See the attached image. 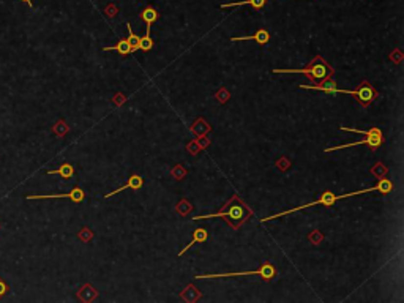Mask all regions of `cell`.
<instances>
[{
  "mask_svg": "<svg viewBox=\"0 0 404 303\" xmlns=\"http://www.w3.org/2000/svg\"><path fill=\"white\" fill-rule=\"evenodd\" d=\"M273 73H294V74H307L308 79L316 86V84L322 82L324 79L333 76V68L329 65V62H325L322 57H314L308 63V67L300 68V70H283V68H276L273 70Z\"/></svg>",
  "mask_w": 404,
  "mask_h": 303,
  "instance_id": "6da1fadb",
  "label": "cell"
},
{
  "mask_svg": "<svg viewBox=\"0 0 404 303\" xmlns=\"http://www.w3.org/2000/svg\"><path fill=\"white\" fill-rule=\"evenodd\" d=\"M341 130L344 131H352V133H360V135H365V138L361 140H357V142H351V144H343V145H336V147H330V149L325 150V153H330V152H335V150H341V149H347V147H356V145H368L371 147V149H378L382 144H384V135H382L380 128H373L370 130H357V128H344L341 126Z\"/></svg>",
  "mask_w": 404,
  "mask_h": 303,
  "instance_id": "7a4b0ae2",
  "label": "cell"
},
{
  "mask_svg": "<svg viewBox=\"0 0 404 303\" xmlns=\"http://www.w3.org/2000/svg\"><path fill=\"white\" fill-rule=\"evenodd\" d=\"M250 275H259L262 280L270 281L276 277V269L272 264H264L258 270L242 272V273H212V275H196V280H215V278H234V277H250Z\"/></svg>",
  "mask_w": 404,
  "mask_h": 303,
  "instance_id": "3957f363",
  "label": "cell"
},
{
  "mask_svg": "<svg viewBox=\"0 0 404 303\" xmlns=\"http://www.w3.org/2000/svg\"><path fill=\"white\" fill-rule=\"evenodd\" d=\"M338 199H339V196L333 194L332 191H329V189H325V191H324V193L321 194V197H319L317 201H314V202H309V204H303V206H300V207H295V209H290V210H287V212H281V213H276V215H272V216L262 218V223H267V221H270V220H276V218H280V216H286V215L292 213V212H299V210L308 209V207H313V206H324V207H332L333 204H335V202H336Z\"/></svg>",
  "mask_w": 404,
  "mask_h": 303,
  "instance_id": "277c9868",
  "label": "cell"
},
{
  "mask_svg": "<svg viewBox=\"0 0 404 303\" xmlns=\"http://www.w3.org/2000/svg\"><path fill=\"white\" fill-rule=\"evenodd\" d=\"M224 218L226 221L231 223L234 228H237L240 223L245 221V210L243 206H232L231 209H224L218 213H210V215H202V216H196L194 220H209V218Z\"/></svg>",
  "mask_w": 404,
  "mask_h": 303,
  "instance_id": "5b68a950",
  "label": "cell"
},
{
  "mask_svg": "<svg viewBox=\"0 0 404 303\" xmlns=\"http://www.w3.org/2000/svg\"><path fill=\"white\" fill-rule=\"evenodd\" d=\"M335 93H349V95L357 96L360 100V103H363V106L371 104L376 100V96H378V92H376V89L368 82H363L356 90H339V89H336Z\"/></svg>",
  "mask_w": 404,
  "mask_h": 303,
  "instance_id": "8992f818",
  "label": "cell"
},
{
  "mask_svg": "<svg viewBox=\"0 0 404 303\" xmlns=\"http://www.w3.org/2000/svg\"><path fill=\"white\" fill-rule=\"evenodd\" d=\"M27 199L29 201H37V199H71L73 202L79 204L86 199V193H84V189L79 188V186H74L70 193H65V194H30L27 196Z\"/></svg>",
  "mask_w": 404,
  "mask_h": 303,
  "instance_id": "52a82bcc",
  "label": "cell"
},
{
  "mask_svg": "<svg viewBox=\"0 0 404 303\" xmlns=\"http://www.w3.org/2000/svg\"><path fill=\"white\" fill-rule=\"evenodd\" d=\"M393 189V183L387 180V179H382L378 185L373 186V188H368V189H361V191H352V193H347V194H341L339 196V199H346V197H351V196H357V194H363V193H371V191H380L382 194H387Z\"/></svg>",
  "mask_w": 404,
  "mask_h": 303,
  "instance_id": "ba28073f",
  "label": "cell"
},
{
  "mask_svg": "<svg viewBox=\"0 0 404 303\" xmlns=\"http://www.w3.org/2000/svg\"><path fill=\"white\" fill-rule=\"evenodd\" d=\"M300 89H303V90H319V92H327V93H335L338 86H336V82L332 79V77H327V79H324L322 82L316 84V86H305V84H302Z\"/></svg>",
  "mask_w": 404,
  "mask_h": 303,
  "instance_id": "9c48e42d",
  "label": "cell"
},
{
  "mask_svg": "<svg viewBox=\"0 0 404 303\" xmlns=\"http://www.w3.org/2000/svg\"><path fill=\"white\" fill-rule=\"evenodd\" d=\"M250 40H254L256 43L259 45H267L268 41H270V33H268L265 29H259L254 35H250V37H236V38H231V41H250Z\"/></svg>",
  "mask_w": 404,
  "mask_h": 303,
  "instance_id": "30bf717a",
  "label": "cell"
},
{
  "mask_svg": "<svg viewBox=\"0 0 404 303\" xmlns=\"http://www.w3.org/2000/svg\"><path fill=\"white\" fill-rule=\"evenodd\" d=\"M143 185H144V179L141 177V175H131V177L128 179V182L125 183L123 186H120L119 189H116V191H111V193H108L106 194V197H111V196H114V194H117V193H122V191H125L126 188H133V189H141L143 188Z\"/></svg>",
  "mask_w": 404,
  "mask_h": 303,
  "instance_id": "8fae6325",
  "label": "cell"
},
{
  "mask_svg": "<svg viewBox=\"0 0 404 303\" xmlns=\"http://www.w3.org/2000/svg\"><path fill=\"white\" fill-rule=\"evenodd\" d=\"M207 238H209L207 231H205L204 228H197V229L193 232V240H191V242L185 246V248H183V250L179 253V256H183V255H185V253H187V251L191 248V246H193V245H196V243H201V242H205V240H207Z\"/></svg>",
  "mask_w": 404,
  "mask_h": 303,
  "instance_id": "7c38bea8",
  "label": "cell"
},
{
  "mask_svg": "<svg viewBox=\"0 0 404 303\" xmlns=\"http://www.w3.org/2000/svg\"><path fill=\"white\" fill-rule=\"evenodd\" d=\"M158 11L153 8V6H147V8L143 10V13H141V18H143L145 21V24H147V29H145V33H150V27L152 24L155 23V21L158 19Z\"/></svg>",
  "mask_w": 404,
  "mask_h": 303,
  "instance_id": "4fadbf2b",
  "label": "cell"
},
{
  "mask_svg": "<svg viewBox=\"0 0 404 303\" xmlns=\"http://www.w3.org/2000/svg\"><path fill=\"white\" fill-rule=\"evenodd\" d=\"M46 174L48 175H60L62 179L68 180L74 175V167L70 163H63L59 169H52V171H48Z\"/></svg>",
  "mask_w": 404,
  "mask_h": 303,
  "instance_id": "5bb4252c",
  "label": "cell"
},
{
  "mask_svg": "<svg viewBox=\"0 0 404 303\" xmlns=\"http://www.w3.org/2000/svg\"><path fill=\"white\" fill-rule=\"evenodd\" d=\"M267 0H243V2H229L223 3L221 8H231V6H242V5H250L254 10H262L265 6Z\"/></svg>",
  "mask_w": 404,
  "mask_h": 303,
  "instance_id": "9a60e30c",
  "label": "cell"
},
{
  "mask_svg": "<svg viewBox=\"0 0 404 303\" xmlns=\"http://www.w3.org/2000/svg\"><path fill=\"white\" fill-rule=\"evenodd\" d=\"M103 51H117L120 55H128L131 52V47L128 45V40H120L116 46H111V47H103Z\"/></svg>",
  "mask_w": 404,
  "mask_h": 303,
  "instance_id": "2e32d148",
  "label": "cell"
},
{
  "mask_svg": "<svg viewBox=\"0 0 404 303\" xmlns=\"http://www.w3.org/2000/svg\"><path fill=\"white\" fill-rule=\"evenodd\" d=\"M126 27H128V45H130V47H131V52H133V51H138V49H139L141 37H138V35L131 30V25H130V24L126 25Z\"/></svg>",
  "mask_w": 404,
  "mask_h": 303,
  "instance_id": "e0dca14e",
  "label": "cell"
},
{
  "mask_svg": "<svg viewBox=\"0 0 404 303\" xmlns=\"http://www.w3.org/2000/svg\"><path fill=\"white\" fill-rule=\"evenodd\" d=\"M152 47H153V40L150 37V33H145L139 41V49H143V51H150Z\"/></svg>",
  "mask_w": 404,
  "mask_h": 303,
  "instance_id": "ac0fdd59",
  "label": "cell"
},
{
  "mask_svg": "<svg viewBox=\"0 0 404 303\" xmlns=\"http://www.w3.org/2000/svg\"><path fill=\"white\" fill-rule=\"evenodd\" d=\"M8 292H10V286L6 284V281L3 278H0V299L5 297Z\"/></svg>",
  "mask_w": 404,
  "mask_h": 303,
  "instance_id": "d6986e66",
  "label": "cell"
},
{
  "mask_svg": "<svg viewBox=\"0 0 404 303\" xmlns=\"http://www.w3.org/2000/svg\"><path fill=\"white\" fill-rule=\"evenodd\" d=\"M54 131H55V135L62 136V135H65V133L68 131V126L63 123V122H60V123H57V125L54 126Z\"/></svg>",
  "mask_w": 404,
  "mask_h": 303,
  "instance_id": "ffe728a7",
  "label": "cell"
},
{
  "mask_svg": "<svg viewBox=\"0 0 404 303\" xmlns=\"http://www.w3.org/2000/svg\"><path fill=\"white\" fill-rule=\"evenodd\" d=\"M21 2H25L27 5H29V6H30V8H32V6H33V3H32V0H21Z\"/></svg>",
  "mask_w": 404,
  "mask_h": 303,
  "instance_id": "44dd1931",
  "label": "cell"
}]
</instances>
